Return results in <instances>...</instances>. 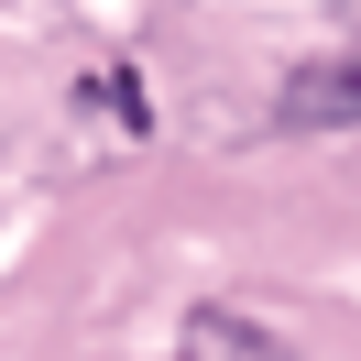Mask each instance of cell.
<instances>
[{"label": "cell", "instance_id": "obj_1", "mask_svg": "<svg viewBox=\"0 0 361 361\" xmlns=\"http://www.w3.org/2000/svg\"><path fill=\"white\" fill-rule=\"evenodd\" d=\"M274 110H285V132H350V121H361V55H329V66H295Z\"/></svg>", "mask_w": 361, "mask_h": 361}, {"label": "cell", "instance_id": "obj_2", "mask_svg": "<svg viewBox=\"0 0 361 361\" xmlns=\"http://www.w3.org/2000/svg\"><path fill=\"white\" fill-rule=\"evenodd\" d=\"M176 361H285V339H274L263 317H241V307H186Z\"/></svg>", "mask_w": 361, "mask_h": 361}, {"label": "cell", "instance_id": "obj_3", "mask_svg": "<svg viewBox=\"0 0 361 361\" xmlns=\"http://www.w3.org/2000/svg\"><path fill=\"white\" fill-rule=\"evenodd\" d=\"M339 11V55H361V0H329Z\"/></svg>", "mask_w": 361, "mask_h": 361}]
</instances>
